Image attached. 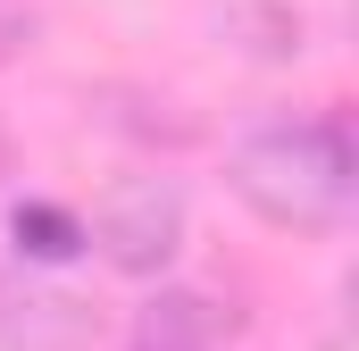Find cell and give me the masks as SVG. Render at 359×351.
I'll return each instance as SVG.
<instances>
[{"instance_id":"obj_1","label":"cell","mask_w":359,"mask_h":351,"mask_svg":"<svg viewBox=\"0 0 359 351\" xmlns=\"http://www.w3.org/2000/svg\"><path fill=\"white\" fill-rule=\"evenodd\" d=\"M226 184L251 218L284 234H334L359 201V151L334 109L318 117H251L226 143Z\"/></svg>"},{"instance_id":"obj_2","label":"cell","mask_w":359,"mask_h":351,"mask_svg":"<svg viewBox=\"0 0 359 351\" xmlns=\"http://www.w3.org/2000/svg\"><path fill=\"white\" fill-rule=\"evenodd\" d=\"M84 243L117 276H168L184 251V184L176 176H117L92 209Z\"/></svg>"},{"instance_id":"obj_3","label":"cell","mask_w":359,"mask_h":351,"mask_svg":"<svg viewBox=\"0 0 359 351\" xmlns=\"http://www.w3.org/2000/svg\"><path fill=\"white\" fill-rule=\"evenodd\" d=\"M100 343V301L42 284V276H0V351H92Z\"/></svg>"},{"instance_id":"obj_4","label":"cell","mask_w":359,"mask_h":351,"mask_svg":"<svg viewBox=\"0 0 359 351\" xmlns=\"http://www.w3.org/2000/svg\"><path fill=\"white\" fill-rule=\"evenodd\" d=\"M209 34L251 67H292L309 51V17L292 0H209Z\"/></svg>"},{"instance_id":"obj_5","label":"cell","mask_w":359,"mask_h":351,"mask_svg":"<svg viewBox=\"0 0 359 351\" xmlns=\"http://www.w3.org/2000/svg\"><path fill=\"white\" fill-rule=\"evenodd\" d=\"M126 351H217V301L192 284H159L134 318Z\"/></svg>"},{"instance_id":"obj_6","label":"cell","mask_w":359,"mask_h":351,"mask_svg":"<svg viewBox=\"0 0 359 351\" xmlns=\"http://www.w3.org/2000/svg\"><path fill=\"white\" fill-rule=\"evenodd\" d=\"M92 109H100V126H117V134H134V143H168V151L201 134L192 117H176L168 92H126V84H109V92H92Z\"/></svg>"},{"instance_id":"obj_7","label":"cell","mask_w":359,"mask_h":351,"mask_svg":"<svg viewBox=\"0 0 359 351\" xmlns=\"http://www.w3.org/2000/svg\"><path fill=\"white\" fill-rule=\"evenodd\" d=\"M8 234H17L25 260H76V251H84V218L59 209V201H25V209L8 218Z\"/></svg>"},{"instance_id":"obj_8","label":"cell","mask_w":359,"mask_h":351,"mask_svg":"<svg viewBox=\"0 0 359 351\" xmlns=\"http://www.w3.org/2000/svg\"><path fill=\"white\" fill-rule=\"evenodd\" d=\"M34 42H42V8L34 0H0V67H17Z\"/></svg>"}]
</instances>
